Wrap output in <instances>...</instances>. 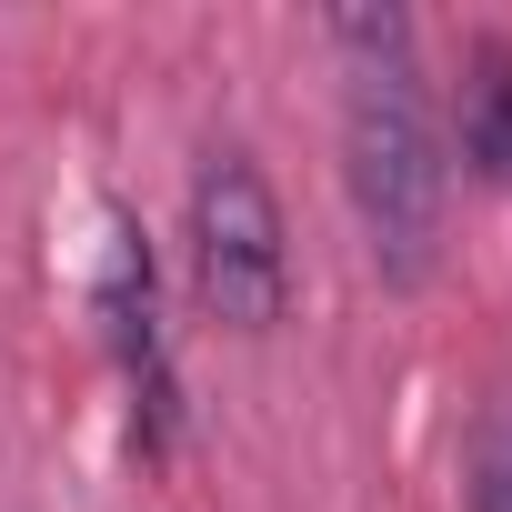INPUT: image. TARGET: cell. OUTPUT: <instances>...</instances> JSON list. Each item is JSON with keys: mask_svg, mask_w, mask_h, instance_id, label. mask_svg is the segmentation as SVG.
Segmentation results:
<instances>
[{"mask_svg": "<svg viewBox=\"0 0 512 512\" xmlns=\"http://www.w3.org/2000/svg\"><path fill=\"white\" fill-rule=\"evenodd\" d=\"M332 51H342V191H352L372 272L412 292L442 262V211H452V161L432 131L412 21L402 11H332Z\"/></svg>", "mask_w": 512, "mask_h": 512, "instance_id": "1", "label": "cell"}, {"mask_svg": "<svg viewBox=\"0 0 512 512\" xmlns=\"http://www.w3.org/2000/svg\"><path fill=\"white\" fill-rule=\"evenodd\" d=\"M191 282H201L211 322H231V332H272L292 312L282 191L262 181L251 151H201V171H191Z\"/></svg>", "mask_w": 512, "mask_h": 512, "instance_id": "2", "label": "cell"}, {"mask_svg": "<svg viewBox=\"0 0 512 512\" xmlns=\"http://www.w3.org/2000/svg\"><path fill=\"white\" fill-rule=\"evenodd\" d=\"M101 332L121 352V382H131L141 432L161 442V422H171V342H161V302H151V251H141L131 221L111 231V262H101Z\"/></svg>", "mask_w": 512, "mask_h": 512, "instance_id": "3", "label": "cell"}, {"mask_svg": "<svg viewBox=\"0 0 512 512\" xmlns=\"http://www.w3.org/2000/svg\"><path fill=\"white\" fill-rule=\"evenodd\" d=\"M462 171L512 191V41H472L462 51Z\"/></svg>", "mask_w": 512, "mask_h": 512, "instance_id": "4", "label": "cell"}, {"mask_svg": "<svg viewBox=\"0 0 512 512\" xmlns=\"http://www.w3.org/2000/svg\"><path fill=\"white\" fill-rule=\"evenodd\" d=\"M472 512H512V392H492L482 402V422H472Z\"/></svg>", "mask_w": 512, "mask_h": 512, "instance_id": "5", "label": "cell"}]
</instances>
